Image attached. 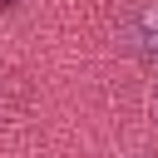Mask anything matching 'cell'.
<instances>
[{"mask_svg": "<svg viewBox=\"0 0 158 158\" xmlns=\"http://www.w3.org/2000/svg\"><path fill=\"white\" fill-rule=\"evenodd\" d=\"M0 5H5V10H15V5H20V0H0Z\"/></svg>", "mask_w": 158, "mask_h": 158, "instance_id": "6da1fadb", "label": "cell"}]
</instances>
